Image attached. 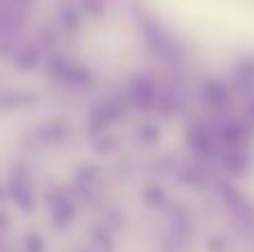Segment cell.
Wrapping results in <instances>:
<instances>
[{"label": "cell", "instance_id": "obj_1", "mask_svg": "<svg viewBox=\"0 0 254 252\" xmlns=\"http://www.w3.org/2000/svg\"><path fill=\"white\" fill-rule=\"evenodd\" d=\"M7 194L11 196V201L22 212H31L34 210V190H31L29 177H27V172L22 168H13L9 172Z\"/></svg>", "mask_w": 254, "mask_h": 252}, {"label": "cell", "instance_id": "obj_2", "mask_svg": "<svg viewBox=\"0 0 254 252\" xmlns=\"http://www.w3.org/2000/svg\"><path fill=\"white\" fill-rule=\"evenodd\" d=\"M49 208H52V219H54V226L56 228H65L67 223L71 221V208L67 203V199L58 194L49 196Z\"/></svg>", "mask_w": 254, "mask_h": 252}, {"label": "cell", "instance_id": "obj_3", "mask_svg": "<svg viewBox=\"0 0 254 252\" xmlns=\"http://www.w3.org/2000/svg\"><path fill=\"white\" fill-rule=\"evenodd\" d=\"M36 49L34 47H27V49H22L20 54H18V58H16V63H18V67L20 69H31V67L36 65Z\"/></svg>", "mask_w": 254, "mask_h": 252}, {"label": "cell", "instance_id": "obj_4", "mask_svg": "<svg viewBox=\"0 0 254 252\" xmlns=\"http://www.w3.org/2000/svg\"><path fill=\"white\" fill-rule=\"evenodd\" d=\"M25 248H27V252H45L43 237L36 235V232H29V235L25 237Z\"/></svg>", "mask_w": 254, "mask_h": 252}, {"label": "cell", "instance_id": "obj_5", "mask_svg": "<svg viewBox=\"0 0 254 252\" xmlns=\"http://www.w3.org/2000/svg\"><path fill=\"white\" fill-rule=\"evenodd\" d=\"M7 226V217H4V212H0V230Z\"/></svg>", "mask_w": 254, "mask_h": 252}, {"label": "cell", "instance_id": "obj_6", "mask_svg": "<svg viewBox=\"0 0 254 252\" xmlns=\"http://www.w3.org/2000/svg\"><path fill=\"white\" fill-rule=\"evenodd\" d=\"M4 194H7V190H4V188L0 186V199H4Z\"/></svg>", "mask_w": 254, "mask_h": 252}]
</instances>
